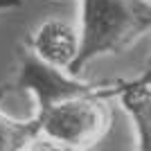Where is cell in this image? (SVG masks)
Wrapping results in <instances>:
<instances>
[{
	"instance_id": "5",
	"label": "cell",
	"mask_w": 151,
	"mask_h": 151,
	"mask_svg": "<svg viewBox=\"0 0 151 151\" xmlns=\"http://www.w3.org/2000/svg\"><path fill=\"white\" fill-rule=\"evenodd\" d=\"M38 142L32 117H14L0 111V151H32Z\"/></svg>"
},
{
	"instance_id": "3",
	"label": "cell",
	"mask_w": 151,
	"mask_h": 151,
	"mask_svg": "<svg viewBox=\"0 0 151 151\" xmlns=\"http://www.w3.org/2000/svg\"><path fill=\"white\" fill-rule=\"evenodd\" d=\"M25 47L43 63L70 75V65L75 61L77 47H79L77 25L59 16L45 18L32 29Z\"/></svg>"
},
{
	"instance_id": "4",
	"label": "cell",
	"mask_w": 151,
	"mask_h": 151,
	"mask_svg": "<svg viewBox=\"0 0 151 151\" xmlns=\"http://www.w3.org/2000/svg\"><path fill=\"white\" fill-rule=\"evenodd\" d=\"M149 70L133 79H117L111 86V99H117L133 126L138 151H151V83Z\"/></svg>"
},
{
	"instance_id": "1",
	"label": "cell",
	"mask_w": 151,
	"mask_h": 151,
	"mask_svg": "<svg viewBox=\"0 0 151 151\" xmlns=\"http://www.w3.org/2000/svg\"><path fill=\"white\" fill-rule=\"evenodd\" d=\"M111 86L113 81L95 83L81 79L72 90L43 106H36L32 122L36 126L38 142L63 149L93 151L106 138L113 124Z\"/></svg>"
},
{
	"instance_id": "2",
	"label": "cell",
	"mask_w": 151,
	"mask_h": 151,
	"mask_svg": "<svg viewBox=\"0 0 151 151\" xmlns=\"http://www.w3.org/2000/svg\"><path fill=\"white\" fill-rule=\"evenodd\" d=\"M149 29V0H79V47L70 75L81 77L93 61L126 52Z\"/></svg>"
}]
</instances>
